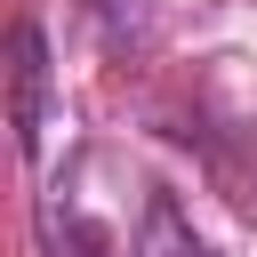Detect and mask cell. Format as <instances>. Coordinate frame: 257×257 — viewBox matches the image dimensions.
Wrapping results in <instances>:
<instances>
[{
	"label": "cell",
	"instance_id": "cell-1",
	"mask_svg": "<svg viewBox=\"0 0 257 257\" xmlns=\"http://www.w3.org/2000/svg\"><path fill=\"white\" fill-rule=\"evenodd\" d=\"M8 88H16V153H40V96H48V48L40 24L24 16L8 32Z\"/></svg>",
	"mask_w": 257,
	"mask_h": 257
},
{
	"label": "cell",
	"instance_id": "cell-2",
	"mask_svg": "<svg viewBox=\"0 0 257 257\" xmlns=\"http://www.w3.org/2000/svg\"><path fill=\"white\" fill-rule=\"evenodd\" d=\"M137 257H217V249L185 225V209H177L169 193H153V209H145V225H137Z\"/></svg>",
	"mask_w": 257,
	"mask_h": 257
},
{
	"label": "cell",
	"instance_id": "cell-3",
	"mask_svg": "<svg viewBox=\"0 0 257 257\" xmlns=\"http://www.w3.org/2000/svg\"><path fill=\"white\" fill-rule=\"evenodd\" d=\"M88 8L104 16V40H128V32L145 24V8H137V0H88Z\"/></svg>",
	"mask_w": 257,
	"mask_h": 257
}]
</instances>
